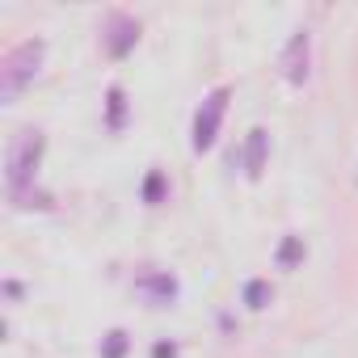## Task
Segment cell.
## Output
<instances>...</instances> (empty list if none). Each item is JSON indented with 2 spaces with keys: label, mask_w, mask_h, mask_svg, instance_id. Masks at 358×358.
Instances as JSON below:
<instances>
[{
  "label": "cell",
  "mask_w": 358,
  "mask_h": 358,
  "mask_svg": "<svg viewBox=\"0 0 358 358\" xmlns=\"http://www.w3.org/2000/svg\"><path fill=\"white\" fill-rule=\"evenodd\" d=\"M43 148H47V139L38 131H17L5 148V182H9V199L17 207H47V194H34Z\"/></svg>",
  "instance_id": "6da1fadb"
},
{
  "label": "cell",
  "mask_w": 358,
  "mask_h": 358,
  "mask_svg": "<svg viewBox=\"0 0 358 358\" xmlns=\"http://www.w3.org/2000/svg\"><path fill=\"white\" fill-rule=\"evenodd\" d=\"M43 38H26L22 47H13L5 55V64H0V101H17V93L34 80V72L43 68Z\"/></svg>",
  "instance_id": "7a4b0ae2"
},
{
  "label": "cell",
  "mask_w": 358,
  "mask_h": 358,
  "mask_svg": "<svg viewBox=\"0 0 358 358\" xmlns=\"http://www.w3.org/2000/svg\"><path fill=\"white\" fill-rule=\"evenodd\" d=\"M228 97H232V89H228V85L211 89V93L203 97V106H199V114H194V131H190L194 152H207V148L215 143L220 122H224V114H228Z\"/></svg>",
  "instance_id": "3957f363"
},
{
  "label": "cell",
  "mask_w": 358,
  "mask_h": 358,
  "mask_svg": "<svg viewBox=\"0 0 358 358\" xmlns=\"http://www.w3.org/2000/svg\"><path fill=\"white\" fill-rule=\"evenodd\" d=\"M308 59H312V38H308V30H295L287 51H282V59H278V68H282V76L291 85H303L308 80Z\"/></svg>",
  "instance_id": "277c9868"
},
{
  "label": "cell",
  "mask_w": 358,
  "mask_h": 358,
  "mask_svg": "<svg viewBox=\"0 0 358 358\" xmlns=\"http://www.w3.org/2000/svg\"><path fill=\"white\" fill-rule=\"evenodd\" d=\"M135 43H139V22L127 17V13H114V17L106 22V51H110L114 59H122Z\"/></svg>",
  "instance_id": "5b68a950"
},
{
  "label": "cell",
  "mask_w": 358,
  "mask_h": 358,
  "mask_svg": "<svg viewBox=\"0 0 358 358\" xmlns=\"http://www.w3.org/2000/svg\"><path fill=\"white\" fill-rule=\"evenodd\" d=\"M135 291H139L148 303L164 308V303H173V299H177V278H173V274H164V270H152V274H139V278H135Z\"/></svg>",
  "instance_id": "8992f818"
},
{
  "label": "cell",
  "mask_w": 358,
  "mask_h": 358,
  "mask_svg": "<svg viewBox=\"0 0 358 358\" xmlns=\"http://www.w3.org/2000/svg\"><path fill=\"white\" fill-rule=\"evenodd\" d=\"M266 156H270V135H266L262 127H253L249 139H245V173H249V177H262Z\"/></svg>",
  "instance_id": "52a82bcc"
},
{
  "label": "cell",
  "mask_w": 358,
  "mask_h": 358,
  "mask_svg": "<svg viewBox=\"0 0 358 358\" xmlns=\"http://www.w3.org/2000/svg\"><path fill=\"white\" fill-rule=\"evenodd\" d=\"M270 299H274V287H270L266 278H253V282L245 287V303H249L253 312H262V308H266Z\"/></svg>",
  "instance_id": "ba28073f"
},
{
  "label": "cell",
  "mask_w": 358,
  "mask_h": 358,
  "mask_svg": "<svg viewBox=\"0 0 358 358\" xmlns=\"http://www.w3.org/2000/svg\"><path fill=\"white\" fill-rule=\"evenodd\" d=\"M122 354H127V333H122V329L106 333V341H101V358H122Z\"/></svg>",
  "instance_id": "9c48e42d"
},
{
  "label": "cell",
  "mask_w": 358,
  "mask_h": 358,
  "mask_svg": "<svg viewBox=\"0 0 358 358\" xmlns=\"http://www.w3.org/2000/svg\"><path fill=\"white\" fill-rule=\"evenodd\" d=\"M299 257H303V241L299 236H287L282 249H278V266H295Z\"/></svg>",
  "instance_id": "30bf717a"
},
{
  "label": "cell",
  "mask_w": 358,
  "mask_h": 358,
  "mask_svg": "<svg viewBox=\"0 0 358 358\" xmlns=\"http://www.w3.org/2000/svg\"><path fill=\"white\" fill-rule=\"evenodd\" d=\"M122 110H127V101H122V89L114 85V89H110V131L122 127Z\"/></svg>",
  "instance_id": "8fae6325"
},
{
  "label": "cell",
  "mask_w": 358,
  "mask_h": 358,
  "mask_svg": "<svg viewBox=\"0 0 358 358\" xmlns=\"http://www.w3.org/2000/svg\"><path fill=\"white\" fill-rule=\"evenodd\" d=\"M143 199H148V203H160V199H164V177H160V173H148V182H143Z\"/></svg>",
  "instance_id": "7c38bea8"
},
{
  "label": "cell",
  "mask_w": 358,
  "mask_h": 358,
  "mask_svg": "<svg viewBox=\"0 0 358 358\" xmlns=\"http://www.w3.org/2000/svg\"><path fill=\"white\" fill-rule=\"evenodd\" d=\"M152 358H177V345H173V341H156Z\"/></svg>",
  "instance_id": "4fadbf2b"
}]
</instances>
